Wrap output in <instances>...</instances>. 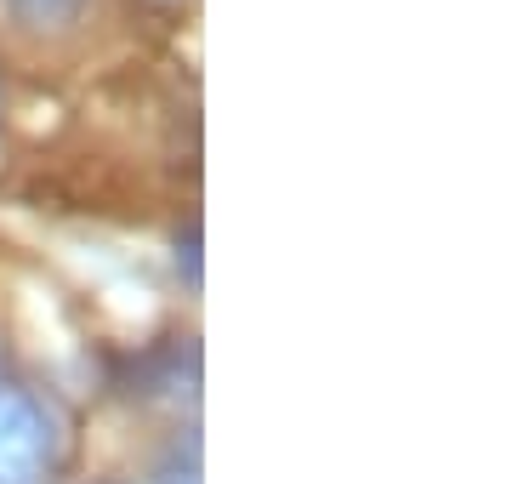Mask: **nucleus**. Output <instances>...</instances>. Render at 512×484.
I'll return each mask as SVG.
<instances>
[{"instance_id": "nucleus-1", "label": "nucleus", "mask_w": 512, "mask_h": 484, "mask_svg": "<svg viewBox=\"0 0 512 484\" xmlns=\"http://www.w3.org/2000/svg\"><path fill=\"white\" fill-rule=\"evenodd\" d=\"M69 445V416L46 388L0 382V484H46Z\"/></svg>"}, {"instance_id": "nucleus-2", "label": "nucleus", "mask_w": 512, "mask_h": 484, "mask_svg": "<svg viewBox=\"0 0 512 484\" xmlns=\"http://www.w3.org/2000/svg\"><path fill=\"white\" fill-rule=\"evenodd\" d=\"M194 382H200L194 342H171V348H160V354H148L137 365V399H171V405H183V399H194Z\"/></svg>"}, {"instance_id": "nucleus-3", "label": "nucleus", "mask_w": 512, "mask_h": 484, "mask_svg": "<svg viewBox=\"0 0 512 484\" xmlns=\"http://www.w3.org/2000/svg\"><path fill=\"white\" fill-rule=\"evenodd\" d=\"M97 0H0V12L29 29V35H69L74 23H86Z\"/></svg>"}, {"instance_id": "nucleus-4", "label": "nucleus", "mask_w": 512, "mask_h": 484, "mask_svg": "<svg viewBox=\"0 0 512 484\" xmlns=\"http://www.w3.org/2000/svg\"><path fill=\"white\" fill-rule=\"evenodd\" d=\"M154 479L160 484H200V439H194V433H177V439L165 445Z\"/></svg>"}, {"instance_id": "nucleus-5", "label": "nucleus", "mask_w": 512, "mask_h": 484, "mask_svg": "<svg viewBox=\"0 0 512 484\" xmlns=\"http://www.w3.org/2000/svg\"><path fill=\"white\" fill-rule=\"evenodd\" d=\"M177 262L188 268V285H200V223H188V234L177 240Z\"/></svg>"}, {"instance_id": "nucleus-6", "label": "nucleus", "mask_w": 512, "mask_h": 484, "mask_svg": "<svg viewBox=\"0 0 512 484\" xmlns=\"http://www.w3.org/2000/svg\"><path fill=\"white\" fill-rule=\"evenodd\" d=\"M160 6H177V0H160Z\"/></svg>"}]
</instances>
